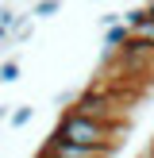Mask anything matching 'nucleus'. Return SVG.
Segmentation results:
<instances>
[{
  "label": "nucleus",
  "mask_w": 154,
  "mask_h": 158,
  "mask_svg": "<svg viewBox=\"0 0 154 158\" xmlns=\"http://www.w3.org/2000/svg\"><path fill=\"white\" fill-rule=\"evenodd\" d=\"M135 39V31L127 27V23H120V27H112V31H104V50L112 54V50H123V46Z\"/></svg>",
  "instance_id": "4"
},
{
  "label": "nucleus",
  "mask_w": 154,
  "mask_h": 158,
  "mask_svg": "<svg viewBox=\"0 0 154 158\" xmlns=\"http://www.w3.org/2000/svg\"><path fill=\"white\" fill-rule=\"evenodd\" d=\"M69 112H81V116H89V120H100V123H116V127H123L120 100H116V93L104 89V85H89V89H81V93H77V104L69 108Z\"/></svg>",
  "instance_id": "2"
},
{
  "label": "nucleus",
  "mask_w": 154,
  "mask_h": 158,
  "mask_svg": "<svg viewBox=\"0 0 154 158\" xmlns=\"http://www.w3.org/2000/svg\"><path fill=\"white\" fill-rule=\"evenodd\" d=\"M12 108H15V104H0V123H4V120H12Z\"/></svg>",
  "instance_id": "12"
},
{
  "label": "nucleus",
  "mask_w": 154,
  "mask_h": 158,
  "mask_svg": "<svg viewBox=\"0 0 154 158\" xmlns=\"http://www.w3.org/2000/svg\"><path fill=\"white\" fill-rule=\"evenodd\" d=\"M58 8H62V0H38V4L31 8L27 15H31V19H50V15L58 12Z\"/></svg>",
  "instance_id": "5"
},
{
  "label": "nucleus",
  "mask_w": 154,
  "mask_h": 158,
  "mask_svg": "<svg viewBox=\"0 0 154 158\" xmlns=\"http://www.w3.org/2000/svg\"><path fill=\"white\" fill-rule=\"evenodd\" d=\"M120 131H123V127H116V123H100V120H89V116H81V112H62L54 135L66 139V143L92 147V151H108V154H112L116 147H120Z\"/></svg>",
  "instance_id": "1"
},
{
  "label": "nucleus",
  "mask_w": 154,
  "mask_h": 158,
  "mask_svg": "<svg viewBox=\"0 0 154 158\" xmlns=\"http://www.w3.org/2000/svg\"><path fill=\"white\" fill-rule=\"evenodd\" d=\"M46 154H54V158H112L108 151H92V147H77V143H66V139H58L50 131V139H46V147H43Z\"/></svg>",
  "instance_id": "3"
},
{
  "label": "nucleus",
  "mask_w": 154,
  "mask_h": 158,
  "mask_svg": "<svg viewBox=\"0 0 154 158\" xmlns=\"http://www.w3.org/2000/svg\"><path fill=\"white\" fill-rule=\"evenodd\" d=\"M135 31V39H143V43H154V19H143L139 27H131Z\"/></svg>",
  "instance_id": "10"
},
{
  "label": "nucleus",
  "mask_w": 154,
  "mask_h": 158,
  "mask_svg": "<svg viewBox=\"0 0 154 158\" xmlns=\"http://www.w3.org/2000/svg\"><path fill=\"white\" fill-rule=\"evenodd\" d=\"M8 4H12V0H8Z\"/></svg>",
  "instance_id": "15"
},
{
  "label": "nucleus",
  "mask_w": 154,
  "mask_h": 158,
  "mask_svg": "<svg viewBox=\"0 0 154 158\" xmlns=\"http://www.w3.org/2000/svg\"><path fill=\"white\" fill-rule=\"evenodd\" d=\"M31 120H35V108H31V104H15V108H12V120H8V123H12V127H27Z\"/></svg>",
  "instance_id": "6"
},
{
  "label": "nucleus",
  "mask_w": 154,
  "mask_h": 158,
  "mask_svg": "<svg viewBox=\"0 0 154 158\" xmlns=\"http://www.w3.org/2000/svg\"><path fill=\"white\" fill-rule=\"evenodd\" d=\"M146 158H154V143H150V147H146Z\"/></svg>",
  "instance_id": "13"
},
{
  "label": "nucleus",
  "mask_w": 154,
  "mask_h": 158,
  "mask_svg": "<svg viewBox=\"0 0 154 158\" xmlns=\"http://www.w3.org/2000/svg\"><path fill=\"white\" fill-rule=\"evenodd\" d=\"M12 81H19V62L4 58V62H0V85H12Z\"/></svg>",
  "instance_id": "7"
},
{
  "label": "nucleus",
  "mask_w": 154,
  "mask_h": 158,
  "mask_svg": "<svg viewBox=\"0 0 154 158\" xmlns=\"http://www.w3.org/2000/svg\"><path fill=\"white\" fill-rule=\"evenodd\" d=\"M19 23H23V15L15 12L12 4H4V8H0V27H8V31H15V27H19Z\"/></svg>",
  "instance_id": "8"
},
{
  "label": "nucleus",
  "mask_w": 154,
  "mask_h": 158,
  "mask_svg": "<svg viewBox=\"0 0 154 158\" xmlns=\"http://www.w3.org/2000/svg\"><path fill=\"white\" fill-rule=\"evenodd\" d=\"M31 35H35V19H23V23H19V27H15V31H12V43H27V39H31Z\"/></svg>",
  "instance_id": "9"
},
{
  "label": "nucleus",
  "mask_w": 154,
  "mask_h": 158,
  "mask_svg": "<svg viewBox=\"0 0 154 158\" xmlns=\"http://www.w3.org/2000/svg\"><path fill=\"white\" fill-rule=\"evenodd\" d=\"M8 43H12V31H8V27H0V50H4Z\"/></svg>",
  "instance_id": "11"
},
{
  "label": "nucleus",
  "mask_w": 154,
  "mask_h": 158,
  "mask_svg": "<svg viewBox=\"0 0 154 158\" xmlns=\"http://www.w3.org/2000/svg\"><path fill=\"white\" fill-rule=\"evenodd\" d=\"M35 158H54V154H46V151H38V154H35Z\"/></svg>",
  "instance_id": "14"
}]
</instances>
